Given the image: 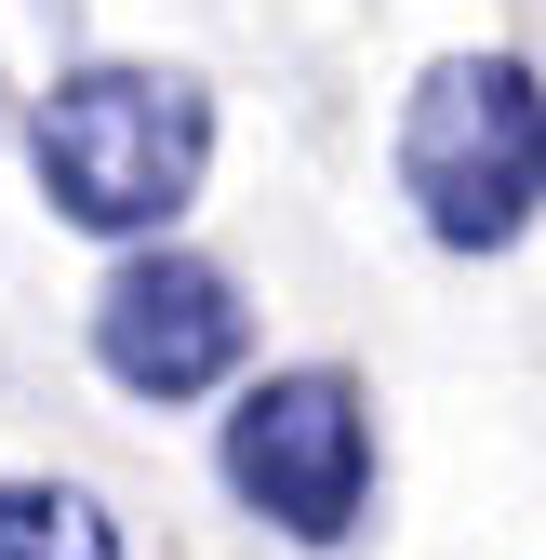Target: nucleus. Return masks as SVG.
Instances as JSON below:
<instances>
[{
  "label": "nucleus",
  "instance_id": "2",
  "mask_svg": "<svg viewBox=\"0 0 546 560\" xmlns=\"http://www.w3.org/2000/svg\"><path fill=\"white\" fill-rule=\"evenodd\" d=\"M400 200L440 254H507L546 214V81L520 54H440L400 94Z\"/></svg>",
  "mask_w": 546,
  "mask_h": 560
},
{
  "label": "nucleus",
  "instance_id": "3",
  "mask_svg": "<svg viewBox=\"0 0 546 560\" xmlns=\"http://www.w3.org/2000/svg\"><path fill=\"white\" fill-rule=\"evenodd\" d=\"M227 494L266 521V534H294V547H347L360 508H373V413H360V374H333V361H294V374H266L240 413H227Z\"/></svg>",
  "mask_w": 546,
  "mask_h": 560
},
{
  "label": "nucleus",
  "instance_id": "5",
  "mask_svg": "<svg viewBox=\"0 0 546 560\" xmlns=\"http://www.w3.org/2000/svg\"><path fill=\"white\" fill-rule=\"evenodd\" d=\"M0 560H120V534L81 480H0Z\"/></svg>",
  "mask_w": 546,
  "mask_h": 560
},
{
  "label": "nucleus",
  "instance_id": "4",
  "mask_svg": "<svg viewBox=\"0 0 546 560\" xmlns=\"http://www.w3.org/2000/svg\"><path fill=\"white\" fill-rule=\"evenodd\" d=\"M240 347H253V307H240V280L214 254H120V280L94 294V361L120 400H200V387H227L240 374Z\"/></svg>",
  "mask_w": 546,
  "mask_h": 560
},
{
  "label": "nucleus",
  "instance_id": "1",
  "mask_svg": "<svg viewBox=\"0 0 546 560\" xmlns=\"http://www.w3.org/2000/svg\"><path fill=\"white\" fill-rule=\"evenodd\" d=\"M27 174L81 241H161L214 174V94L187 67H81L27 107Z\"/></svg>",
  "mask_w": 546,
  "mask_h": 560
}]
</instances>
